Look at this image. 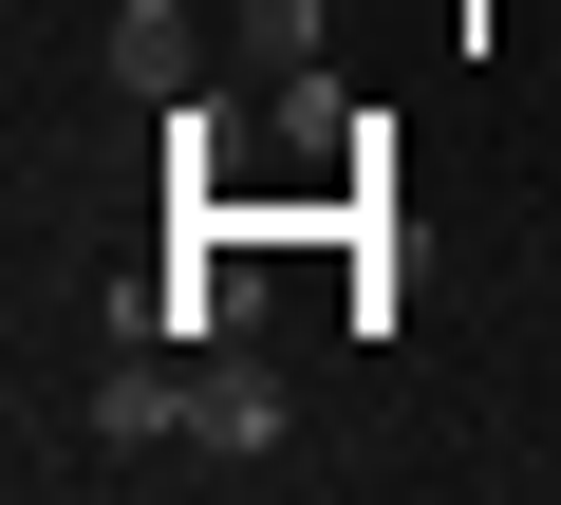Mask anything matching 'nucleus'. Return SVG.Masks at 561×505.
I'll list each match as a JSON object with an SVG mask.
<instances>
[{
  "label": "nucleus",
  "instance_id": "f257e3e1",
  "mask_svg": "<svg viewBox=\"0 0 561 505\" xmlns=\"http://www.w3.org/2000/svg\"><path fill=\"white\" fill-rule=\"evenodd\" d=\"M187 468H280V375H262L243 337L187 356Z\"/></svg>",
  "mask_w": 561,
  "mask_h": 505
},
{
  "label": "nucleus",
  "instance_id": "f03ea898",
  "mask_svg": "<svg viewBox=\"0 0 561 505\" xmlns=\"http://www.w3.org/2000/svg\"><path fill=\"white\" fill-rule=\"evenodd\" d=\"M94 449H187V337H131V319H113V375H94Z\"/></svg>",
  "mask_w": 561,
  "mask_h": 505
},
{
  "label": "nucleus",
  "instance_id": "7ed1b4c3",
  "mask_svg": "<svg viewBox=\"0 0 561 505\" xmlns=\"http://www.w3.org/2000/svg\"><path fill=\"white\" fill-rule=\"evenodd\" d=\"M113 94H187V20L169 0H113Z\"/></svg>",
  "mask_w": 561,
  "mask_h": 505
}]
</instances>
